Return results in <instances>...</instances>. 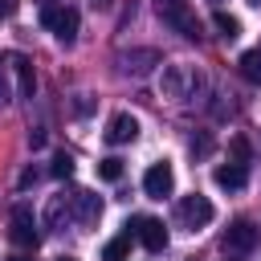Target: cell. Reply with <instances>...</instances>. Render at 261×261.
Returning <instances> with one entry per match:
<instances>
[{
    "mask_svg": "<svg viewBox=\"0 0 261 261\" xmlns=\"http://www.w3.org/2000/svg\"><path fill=\"white\" fill-rule=\"evenodd\" d=\"M155 8H159V16H163V24H171L179 37H188V41L200 37V20H196V12L188 8V0H155Z\"/></svg>",
    "mask_w": 261,
    "mask_h": 261,
    "instance_id": "obj_1",
    "label": "cell"
},
{
    "mask_svg": "<svg viewBox=\"0 0 261 261\" xmlns=\"http://www.w3.org/2000/svg\"><path fill=\"white\" fill-rule=\"evenodd\" d=\"M196 90H200V73H196L192 65H163V94H167V98L188 102Z\"/></svg>",
    "mask_w": 261,
    "mask_h": 261,
    "instance_id": "obj_2",
    "label": "cell"
},
{
    "mask_svg": "<svg viewBox=\"0 0 261 261\" xmlns=\"http://www.w3.org/2000/svg\"><path fill=\"white\" fill-rule=\"evenodd\" d=\"M41 20L53 29V37H57L61 45H73V37H77V8L53 4V8H41Z\"/></svg>",
    "mask_w": 261,
    "mask_h": 261,
    "instance_id": "obj_3",
    "label": "cell"
},
{
    "mask_svg": "<svg viewBox=\"0 0 261 261\" xmlns=\"http://www.w3.org/2000/svg\"><path fill=\"white\" fill-rule=\"evenodd\" d=\"M212 216H216V208H212L208 196H184V200H179V220H184V228L200 232L204 224H212Z\"/></svg>",
    "mask_w": 261,
    "mask_h": 261,
    "instance_id": "obj_4",
    "label": "cell"
},
{
    "mask_svg": "<svg viewBox=\"0 0 261 261\" xmlns=\"http://www.w3.org/2000/svg\"><path fill=\"white\" fill-rule=\"evenodd\" d=\"M8 224H12L8 232H12V241H16V245L33 249V245L41 241V232H37L41 224H37V216H33V208H29V204H16V208H12V216H8Z\"/></svg>",
    "mask_w": 261,
    "mask_h": 261,
    "instance_id": "obj_5",
    "label": "cell"
},
{
    "mask_svg": "<svg viewBox=\"0 0 261 261\" xmlns=\"http://www.w3.org/2000/svg\"><path fill=\"white\" fill-rule=\"evenodd\" d=\"M257 245H261V228L253 220H232L224 228V249L228 253H253Z\"/></svg>",
    "mask_w": 261,
    "mask_h": 261,
    "instance_id": "obj_6",
    "label": "cell"
},
{
    "mask_svg": "<svg viewBox=\"0 0 261 261\" xmlns=\"http://www.w3.org/2000/svg\"><path fill=\"white\" fill-rule=\"evenodd\" d=\"M143 192H147L151 200H163V196H171V192H175V171H171V163H167V159L147 167V175H143Z\"/></svg>",
    "mask_w": 261,
    "mask_h": 261,
    "instance_id": "obj_7",
    "label": "cell"
},
{
    "mask_svg": "<svg viewBox=\"0 0 261 261\" xmlns=\"http://www.w3.org/2000/svg\"><path fill=\"white\" fill-rule=\"evenodd\" d=\"M135 237H139V245H143L147 253L167 249V228H163V220H155V216H135Z\"/></svg>",
    "mask_w": 261,
    "mask_h": 261,
    "instance_id": "obj_8",
    "label": "cell"
},
{
    "mask_svg": "<svg viewBox=\"0 0 261 261\" xmlns=\"http://www.w3.org/2000/svg\"><path fill=\"white\" fill-rule=\"evenodd\" d=\"M8 69L16 73V90H20V98H33V90H37V73H33V61H29L24 53H12V57H8Z\"/></svg>",
    "mask_w": 261,
    "mask_h": 261,
    "instance_id": "obj_9",
    "label": "cell"
},
{
    "mask_svg": "<svg viewBox=\"0 0 261 261\" xmlns=\"http://www.w3.org/2000/svg\"><path fill=\"white\" fill-rule=\"evenodd\" d=\"M212 179H216V188H224V192H241V188L249 184V167H245V163H220V167L212 171Z\"/></svg>",
    "mask_w": 261,
    "mask_h": 261,
    "instance_id": "obj_10",
    "label": "cell"
},
{
    "mask_svg": "<svg viewBox=\"0 0 261 261\" xmlns=\"http://www.w3.org/2000/svg\"><path fill=\"white\" fill-rule=\"evenodd\" d=\"M135 135H139V118H135V114H126V110H122V114H114V118H110V126H106V143H114V147H118V143H130Z\"/></svg>",
    "mask_w": 261,
    "mask_h": 261,
    "instance_id": "obj_11",
    "label": "cell"
},
{
    "mask_svg": "<svg viewBox=\"0 0 261 261\" xmlns=\"http://www.w3.org/2000/svg\"><path fill=\"white\" fill-rule=\"evenodd\" d=\"M69 200H73V216H77V224H94V220L102 216V200H98L94 192H73Z\"/></svg>",
    "mask_w": 261,
    "mask_h": 261,
    "instance_id": "obj_12",
    "label": "cell"
},
{
    "mask_svg": "<svg viewBox=\"0 0 261 261\" xmlns=\"http://www.w3.org/2000/svg\"><path fill=\"white\" fill-rule=\"evenodd\" d=\"M237 65H241V77H245V82L261 86V49H245Z\"/></svg>",
    "mask_w": 261,
    "mask_h": 261,
    "instance_id": "obj_13",
    "label": "cell"
},
{
    "mask_svg": "<svg viewBox=\"0 0 261 261\" xmlns=\"http://www.w3.org/2000/svg\"><path fill=\"white\" fill-rule=\"evenodd\" d=\"M212 24H216V33H220L224 41H237V37H241V20H237L232 12H212Z\"/></svg>",
    "mask_w": 261,
    "mask_h": 261,
    "instance_id": "obj_14",
    "label": "cell"
},
{
    "mask_svg": "<svg viewBox=\"0 0 261 261\" xmlns=\"http://www.w3.org/2000/svg\"><path fill=\"white\" fill-rule=\"evenodd\" d=\"M126 257H130V232H122V237L106 241V249H102V261H126Z\"/></svg>",
    "mask_w": 261,
    "mask_h": 261,
    "instance_id": "obj_15",
    "label": "cell"
},
{
    "mask_svg": "<svg viewBox=\"0 0 261 261\" xmlns=\"http://www.w3.org/2000/svg\"><path fill=\"white\" fill-rule=\"evenodd\" d=\"M98 175H102L106 184L122 179V159H114V155H110V159H102V163H98Z\"/></svg>",
    "mask_w": 261,
    "mask_h": 261,
    "instance_id": "obj_16",
    "label": "cell"
},
{
    "mask_svg": "<svg viewBox=\"0 0 261 261\" xmlns=\"http://www.w3.org/2000/svg\"><path fill=\"white\" fill-rule=\"evenodd\" d=\"M53 175H57V179H69V175H73V159H69V155H57V159H53Z\"/></svg>",
    "mask_w": 261,
    "mask_h": 261,
    "instance_id": "obj_17",
    "label": "cell"
},
{
    "mask_svg": "<svg viewBox=\"0 0 261 261\" xmlns=\"http://www.w3.org/2000/svg\"><path fill=\"white\" fill-rule=\"evenodd\" d=\"M232 163H249V143L245 139H232Z\"/></svg>",
    "mask_w": 261,
    "mask_h": 261,
    "instance_id": "obj_18",
    "label": "cell"
},
{
    "mask_svg": "<svg viewBox=\"0 0 261 261\" xmlns=\"http://www.w3.org/2000/svg\"><path fill=\"white\" fill-rule=\"evenodd\" d=\"M16 8H20V0H0V16H16Z\"/></svg>",
    "mask_w": 261,
    "mask_h": 261,
    "instance_id": "obj_19",
    "label": "cell"
},
{
    "mask_svg": "<svg viewBox=\"0 0 261 261\" xmlns=\"http://www.w3.org/2000/svg\"><path fill=\"white\" fill-rule=\"evenodd\" d=\"M8 102V82H4V65H0V106Z\"/></svg>",
    "mask_w": 261,
    "mask_h": 261,
    "instance_id": "obj_20",
    "label": "cell"
},
{
    "mask_svg": "<svg viewBox=\"0 0 261 261\" xmlns=\"http://www.w3.org/2000/svg\"><path fill=\"white\" fill-rule=\"evenodd\" d=\"M4 261H29V257H4Z\"/></svg>",
    "mask_w": 261,
    "mask_h": 261,
    "instance_id": "obj_21",
    "label": "cell"
},
{
    "mask_svg": "<svg viewBox=\"0 0 261 261\" xmlns=\"http://www.w3.org/2000/svg\"><path fill=\"white\" fill-rule=\"evenodd\" d=\"M249 4H253V8H261V0H249Z\"/></svg>",
    "mask_w": 261,
    "mask_h": 261,
    "instance_id": "obj_22",
    "label": "cell"
},
{
    "mask_svg": "<svg viewBox=\"0 0 261 261\" xmlns=\"http://www.w3.org/2000/svg\"><path fill=\"white\" fill-rule=\"evenodd\" d=\"M61 261H73V257H61Z\"/></svg>",
    "mask_w": 261,
    "mask_h": 261,
    "instance_id": "obj_23",
    "label": "cell"
}]
</instances>
